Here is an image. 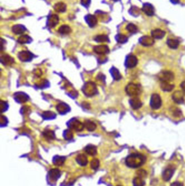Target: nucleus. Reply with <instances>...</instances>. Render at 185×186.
I'll use <instances>...</instances> for the list:
<instances>
[{
	"mask_svg": "<svg viewBox=\"0 0 185 186\" xmlns=\"http://www.w3.org/2000/svg\"><path fill=\"white\" fill-rule=\"evenodd\" d=\"M125 91L130 96L136 97L141 93V89L138 85L135 83H129L125 88Z\"/></svg>",
	"mask_w": 185,
	"mask_h": 186,
	"instance_id": "nucleus-2",
	"label": "nucleus"
},
{
	"mask_svg": "<svg viewBox=\"0 0 185 186\" xmlns=\"http://www.w3.org/2000/svg\"><path fill=\"white\" fill-rule=\"evenodd\" d=\"M90 1L91 0H81V3L84 6H88Z\"/></svg>",
	"mask_w": 185,
	"mask_h": 186,
	"instance_id": "nucleus-47",
	"label": "nucleus"
},
{
	"mask_svg": "<svg viewBox=\"0 0 185 186\" xmlns=\"http://www.w3.org/2000/svg\"><path fill=\"white\" fill-rule=\"evenodd\" d=\"M93 51L99 54H107L110 51L109 48L106 45L96 46L93 48Z\"/></svg>",
	"mask_w": 185,
	"mask_h": 186,
	"instance_id": "nucleus-14",
	"label": "nucleus"
},
{
	"mask_svg": "<svg viewBox=\"0 0 185 186\" xmlns=\"http://www.w3.org/2000/svg\"><path fill=\"white\" fill-rule=\"evenodd\" d=\"M26 28L22 25H15L12 27V31L16 35H21L26 31Z\"/></svg>",
	"mask_w": 185,
	"mask_h": 186,
	"instance_id": "nucleus-23",
	"label": "nucleus"
},
{
	"mask_svg": "<svg viewBox=\"0 0 185 186\" xmlns=\"http://www.w3.org/2000/svg\"><path fill=\"white\" fill-rule=\"evenodd\" d=\"M8 108V105L7 103L6 102L3 101H1V112H4Z\"/></svg>",
	"mask_w": 185,
	"mask_h": 186,
	"instance_id": "nucleus-43",
	"label": "nucleus"
},
{
	"mask_svg": "<svg viewBox=\"0 0 185 186\" xmlns=\"http://www.w3.org/2000/svg\"><path fill=\"white\" fill-rule=\"evenodd\" d=\"M1 62L3 65H9L14 63V59L8 54H4L1 56Z\"/></svg>",
	"mask_w": 185,
	"mask_h": 186,
	"instance_id": "nucleus-20",
	"label": "nucleus"
},
{
	"mask_svg": "<svg viewBox=\"0 0 185 186\" xmlns=\"http://www.w3.org/2000/svg\"><path fill=\"white\" fill-rule=\"evenodd\" d=\"M167 45L172 49H176L179 45V41L177 39H169L167 41Z\"/></svg>",
	"mask_w": 185,
	"mask_h": 186,
	"instance_id": "nucleus-29",
	"label": "nucleus"
},
{
	"mask_svg": "<svg viewBox=\"0 0 185 186\" xmlns=\"http://www.w3.org/2000/svg\"><path fill=\"white\" fill-rule=\"evenodd\" d=\"M82 106L86 109H89L90 108V104H88V102L86 101H84L83 104H82Z\"/></svg>",
	"mask_w": 185,
	"mask_h": 186,
	"instance_id": "nucleus-48",
	"label": "nucleus"
},
{
	"mask_svg": "<svg viewBox=\"0 0 185 186\" xmlns=\"http://www.w3.org/2000/svg\"><path fill=\"white\" fill-rule=\"evenodd\" d=\"M65 160L66 158L64 156H56L53 159V163L55 165L61 166L64 163Z\"/></svg>",
	"mask_w": 185,
	"mask_h": 186,
	"instance_id": "nucleus-25",
	"label": "nucleus"
},
{
	"mask_svg": "<svg viewBox=\"0 0 185 186\" xmlns=\"http://www.w3.org/2000/svg\"><path fill=\"white\" fill-rule=\"evenodd\" d=\"M184 98H185V94L183 91H177L173 94V100L177 104H181L183 103V102L185 101Z\"/></svg>",
	"mask_w": 185,
	"mask_h": 186,
	"instance_id": "nucleus-9",
	"label": "nucleus"
},
{
	"mask_svg": "<svg viewBox=\"0 0 185 186\" xmlns=\"http://www.w3.org/2000/svg\"><path fill=\"white\" fill-rule=\"evenodd\" d=\"M139 41L140 44L144 46H150L154 44V39L148 35L143 36L140 38Z\"/></svg>",
	"mask_w": 185,
	"mask_h": 186,
	"instance_id": "nucleus-13",
	"label": "nucleus"
},
{
	"mask_svg": "<svg viewBox=\"0 0 185 186\" xmlns=\"http://www.w3.org/2000/svg\"><path fill=\"white\" fill-rule=\"evenodd\" d=\"M146 160L143 155L140 154H131L127 156L125 159V164L131 168H138L142 166Z\"/></svg>",
	"mask_w": 185,
	"mask_h": 186,
	"instance_id": "nucleus-1",
	"label": "nucleus"
},
{
	"mask_svg": "<svg viewBox=\"0 0 185 186\" xmlns=\"http://www.w3.org/2000/svg\"><path fill=\"white\" fill-rule=\"evenodd\" d=\"M138 63L137 57L134 55L130 54L127 57L125 62V65L128 68H133L137 65Z\"/></svg>",
	"mask_w": 185,
	"mask_h": 186,
	"instance_id": "nucleus-7",
	"label": "nucleus"
},
{
	"mask_svg": "<svg viewBox=\"0 0 185 186\" xmlns=\"http://www.w3.org/2000/svg\"><path fill=\"white\" fill-rule=\"evenodd\" d=\"M97 87L95 83L92 82H88L84 85L82 91L88 96H92L97 93Z\"/></svg>",
	"mask_w": 185,
	"mask_h": 186,
	"instance_id": "nucleus-3",
	"label": "nucleus"
},
{
	"mask_svg": "<svg viewBox=\"0 0 185 186\" xmlns=\"http://www.w3.org/2000/svg\"><path fill=\"white\" fill-rule=\"evenodd\" d=\"M175 168L170 166L166 168L162 174V179L165 181H168L172 178L173 174L174 173Z\"/></svg>",
	"mask_w": 185,
	"mask_h": 186,
	"instance_id": "nucleus-11",
	"label": "nucleus"
},
{
	"mask_svg": "<svg viewBox=\"0 0 185 186\" xmlns=\"http://www.w3.org/2000/svg\"><path fill=\"white\" fill-rule=\"evenodd\" d=\"M56 109L61 114H65L69 112L70 110V108L67 104L64 102H61L56 107Z\"/></svg>",
	"mask_w": 185,
	"mask_h": 186,
	"instance_id": "nucleus-18",
	"label": "nucleus"
},
{
	"mask_svg": "<svg viewBox=\"0 0 185 186\" xmlns=\"http://www.w3.org/2000/svg\"><path fill=\"white\" fill-rule=\"evenodd\" d=\"M126 29L128 31H129V32L131 33H135L138 31V27L136 26L135 25L130 23L127 25Z\"/></svg>",
	"mask_w": 185,
	"mask_h": 186,
	"instance_id": "nucleus-38",
	"label": "nucleus"
},
{
	"mask_svg": "<svg viewBox=\"0 0 185 186\" xmlns=\"http://www.w3.org/2000/svg\"><path fill=\"white\" fill-rule=\"evenodd\" d=\"M68 126L71 129L77 131H82L85 128L84 123L75 119H72L69 121Z\"/></svg>",
	"mask_w": 185,
	"mask_h": 186,
	"instance_id": "nucleus-6",
	"label": "nucleus"
},
{
	"mask_svg": "<svg viewBox=\"0 0 185 186\" xmlns=\"http://www.w3.org/2000/svg\"><path fill=\"white\" fill-rule=\"evenodd\" d=\"M43 135L48 140H52V139H54L55 138L54 132L52 130H45L43 132Z\"/></svg>",
	"mask_w": 185,
	"mask_h": 186,
	"instance_id": "nucleus-34",
	"label": "nucleus"
},
{
	"mask_svg": "<svg viewBox=\"0 0 185 186\" xmlns=\"http://www.w3.org/2000/svg\"><path fill=\"white\" fill-rule=\"evenodd\" d=\"M142 10L147 15L149 16H151L154 15L155 10L152 4L149 3H145L143 5Z\"/></svg>",
	"mask_w": 185,
	"mask_h": 186,
	"instance_id": "nucleus-12",
	"label": "nucleus"
},
{
	"mask_svg": "<svg viewBox=\"0 0 185 186\" xmlns=\"http://www.w3.org/2000/svg\"><path fill=\"white\" fill-rule=\"evenodd\" d=\"M7 123H8V120H7L6 117H4L2 115L1 117V126H5L7 125Z\"/></svg>",
	"mask_w": 185,
	"mask_h": 186,
	"instance_id": "nucleus-44",
	"label": "nucleus"
},
{
	"mask_svg": "<svg viewBox=\"0 0 185 186\" xmlns=\"http://www.w3.org/2000/svg\"><path fill=\"white\" fill-rule=\"evenodd\" d=\"M31 40H32L31 38L29 36H28V35H22L17 39V41L20 44H22L29 43H30Z\"/></svg>",
	"mask_w": 185,
	"mask_h": 186,
	"instance_id": "nucleus-32",
	"label": "nucleus"
},
{
	"mask_svg": "<svg viewBox=\"0 0 185 186\" xmlns=\"http://www.w3.org/2000/svg\"><path fill=\"white\" fill-rule=\"evenodd\" d=\"M85 20H86L87 24H88V26L91 27H93L96 26L97 24V17L96 16L91 14H88L86 15L85 17Z\"/></svg>",
	"mask_w": 185,
	"mask_h": 186,
	"instance_id": "nucleus-22",
	"label": "nucleus"
},
{
	"mask_svg": "<svg viewBox=\"0 0 185 186\" xmlns=\"http://www.w3.org/2000/svg\"><path fill=\"white\" fill-rule=\"evenodd\" d=\"M110 73L115 80L119 81L122 78V76L119 70L116 67H112L110 70Z\"/></svg>",
	"mask_w": 185,
	"mask_h": 186,
	"instance_id": "nucleus-27",
	"label": "nucleus"
},
{
	"mask_svg": "<svg viewBox=\"0 0 185 186\" xmlns=\"http://www.w3.org/2000/svg\"><path fill=\"white\" fill-rule=\"evenodd\" d=\"M112 1H118V0H112Z\"/></svg>",
	"mask_w": 185,
	"mask_h": 186,
	"instance_id": "nucleus-52",
	"label": "nucleus"
},
{
	"mask_svg": "<svg viewBox=\"0 0 185 186\" xmlns=\"http://www.w3.org/2000/svg\"><path fill=\"white\" fill-rule=\"evenodd\" d=\"M54 9L59 13L64 12L66 10V5L63 2H59L54 5Z\"/></svg>",
	"mask_w": 185,
	"mask_h": 186,
	"instance_id": "nucleus-26",
	"label": "nucleus"
},
{
	"mask_svg": "<svg viewBox=\"0 0 185 186\" xmlns=\"http://www.w3.org/2000/svg\"><path fill=\"white\" fill-rule=\"evenodd\" d=\"M129 102L131 107L133 108V109H138L142 107V101L138 96L132 97L131 99L130 100Z\"/></svg>",
	"mask_w": 185,
	"mask_h": 186,
	"instance_id": "nucleus-15",
	"label": "nucleus"
},
{
	"mask_svg": "<svg viewBox=\"0 0 185 186\" xmlns=\"http://www.w3.org/2000/svg\"><path fill=\"white\" fill-rule=\"evenodd\" d=\"M91 168L93 170H96L99 166V160L97 158H94L90 163Z\"/></svg>",
	"mask_w": 185,
	"mask_h": 186,
	"instance_id": "nucleus-40",
	"label": "nucleus"
},
{
	"mask_svg": "<svg viewBox=\"0 0 185 186\" xmlns=\"http://www.w3.org/2000/svg\"><path fill=\"white\" fill-rule=\"evenodd\" d=\"M75 160H76V161H77L78 164H79L80 166H82V167L86 166V165H88V158H87V157L85 154H79L77 156Z\"/></svg>",
	"mask_w": 185,
	"mask_h": 186,
	"instance_id": "nucleus-19",
	"label": "nucleus"
},
{
	"mask_svg": "<svg viewBox=\"0 0 185 186\" xmlns=\"http://www.w3.org/2000/svg\"><path fill=\"white\" fill-rule=\"evenodd\" d=\"M150 105L154 109H159L162 105V100L161 96L157 94H153L151 96Z\"/></svg>",
	"mask_w": 185,
	"mask_h": 186,
	"instance_id": "nucleus-5",
	"label": "nucleus"
},
{
	"mask_svg": "<svg viewBox=\"0 0 185 186\" xmlns=\"http://www.w3.org/2000/svg\"><path fill=\"white\" fill-rule=\"evenodd\" d=\"M116 39L117 41L119 43L124 44L128 41V37L126 35H122V34H119V35H117Z\"/></svg>",
	"mask_w": 185,
	"mask_h": 186,
	"instance_id": "nucleus-37",
	"label": "nucleus"
},
{
	"mask_svg": "<svg viewBox=\"0 0 185 186\" xmlns=\"http://www.w3.org/2000/svg\"><path fill=\"white\" fill-rule=\"evenodd\" d=\"M129 12L131 15H133L134 16H138V15H139L140 14V9L137 7H132Z\"/></svg>",
	"mask_w": 185,
	"mask_h": 186,
	"instance_id": "nucleus-42",
	"label": "nucleus"
},
{
	"mask_svg": "<svg viewBox=\"0 0 185 186\" xmlns=\"http://www.w3.org/2000/svg\"><path fill=\"white\" fill-rule=\"evenodd\" d=\"M158 78L161 82H170L174 79V75L172 72L164 70L158 75Z\"/></svg>",
	"mask_w": 185,
	"mask_h": 186,
	"instance_id": "nucleus-4",
	"label": "nucleus"
},
{
	"mask_svg": "<svg viewBox=\"0 0 185 186\" xmlns=\"http://www.w3.org/2000/svg\"><path fill=\"white\" fill-rule=\"evenodd\" d=\"M146 175V171H144L143 170H139L138 172V176H140V177H141V178H143V177H145Z\"/></svg>",
	"mask_w": 185,
	"mask_h": 186,
	"instance_id": "nucleus-45",
	"label": "nucleus"
},
{
	"mask_svg": "<svg viewBox=\"0 0 185 186\" xmlns=\"http://www.w3.org/2000/svg\"><path fill=\"white\" fill-rule=\"evenodd\" d=\"M95 40L98 43H104V42H108L109 40V39L107 35H98L95 37Z\"/></svg>",
	"mask_w": 185,
	"mask_h": 186,
	"instance_id": "nucleus-36",
	"label": "nucleus"
},
{
	"mask_svg": "<svg viewBox=\"0 0 185 186\" xmlns=\"http://www.w3.org/2000/svg\"><path fill=\"white\" fill-rule=\"evenodd\" d=\"M165 35L166 32L160 29H156L152 30L151 32V37H153L154 39H162L165 37Z\"/></svg>",
	"mask_w": 185,
	"mask_h": 186,
	"instance_id": "nucleus-21",
	"label": "nucleus"
},
{
	"mask_svg": "<svg viewBox=\"0 0 185 186\" xmlns=\"http://www.w3.org/2000/svg\"><path fill=\"white\" fill-rule=\"evenodd\" d=\"M39 85L38 87H40V88H44V87H45L46 86H47V81L46 80H43L41 82L39 83Z\"/></svg>",
	"mask_w": 185,
	"mask_h": 186,
	"instance_id": "nucleus-46",
	"label": "nucleus"
},
{
	"mask_svg": "<svg viewBox=\"0 0 185 186\" xmlns=\"http://www.w3.org/2000/svg\"><path fill=\"white\" fill-rule=\"evenodd\" d=\"M34 55L27 51H22L19 53L18 57L22 62H28L32 59Z\"/></svg>",
	"mask_w": 185,
	"mask_h": 186,
	"instance_id": "nucleus-8",
	"label": "nucleus"
},
{
	"mask_svg": "<svg viewBox=\"0 0 185 186\" xmlns=\"http://www.w3.org/2000/svg\"></svg>",
	"mask_w": 185,
	"mask_h": 186,
	"instance_id": "nucleus-53",
	"label": "nucleus"
},
{
	"mask_svg": "<svg viewBox=\"0 0 185 186\" xmlns=\"http://www.w3.org/2000/svg\"><path fill=\"white\" fill-rule=\"evenodd\" d=\"M85 151L90 156H95L97 153V147L95 145H88L85 148Z\"/></svg>",
	"mask_w": 185,
	"mask_h": 186,
	"instance_id": "nucleus-24",
	"label": "nucleus"
},
{
	"mask_svg": "<svg viewBox=\"0 0 185 186\" xmlns=\"http://www.w3.org/2000/svg\"><path fill=\"white\" fill-rule=\"evenodd\" d=\"M170 1L174 4H177L179 2V0H170Z\"/></svg>",
	"mask_w": 185,
	"mask_h": 186,
	"instance_id": "nucleus-51",
	"label": "nucleus"
},
{
	"mask_svg": "<svg viewBox=\"0 0 185 186\" xmlns=\"http://www.w3.org/2000/svg\"><path fill=\"white\" fill-rule=\"evenodd\" d=\"M59 21V18L58 16L56 14H52L48 20V26L51 28H53L58 24Z\"/></svg>",
	"mask_w": 185,
	"mask_h": 186,
	"instance_id": "nucleus-17",
	"label": "nucleus"
},
{
	"mask_svg": "<svg viewBox=\"0 0 185 186\" xmlns=\"http://www.w3.org/2000/svg\"><path fill=\"white\" fill-rule=\"evenodd\" d=\"M71 31H72V30H71V27L68 25H65L61 26L58 29L59 33H60L62 35H67V34L70 33Z\"/></svg>",
	"mask_w": 185,
	"mask_h": 186,
	"instance_id": "nucleus-31",
	"label": "nucleus"
},
{
	"mask_svg": "<svg viewBox=\"0 0 185 186\" xmlns=\"http://www.w3.org/2000/svg\"><path fill=\"white\" fill-rule=\"evenodd\" d=\"M170 186H183V184L180 182H174Z\"/></svg>",
	"mask_w": 185,
	"mask_h": 186,
	"instance_id": "nucleus-49",
	"label": "nucleus"
},
{
	"mask_svg": "<svg viewBox=\"0 0 185 186\" xmlns=\"http://www.w3.org/2000/svg\"><path fill=\"white\" fill-rule=\"evenodd\" d=\"M133 186H144L145 182L143 178L138 176L133 179Z\"/></svg>",
	"mask_w": 185,
	"mask_h": 186,
	"instance_id": "nucleus-33",
	"label": "nucleus"
},
{
	"mask_svg": "<svg viewBox=\"0 0 185 186\" xmlns=\"http://www.w3.org/2000/svg\"><path fill=\"white\" fill-rule=\"evenodd\" d=\"M43 117L46 120L54 119L56 117V114L51 111H45L43 114Z\"/></svg>",
	"mask_w": 185,
	"mask_h": 186,
	"instance_id": "nucleus-35",
	"label": "nucleus"
},
{
	"mask_svg": "<svg viewBox=\"0 0 185 186\" xmlns=\"http://www.w3.org/2000/svg\"><path fill=\"white\" fill-rule=\"evenodd\" d=\"M14 99L15 100L19 103H24L28 101L29 97L26 94L22 92H18L14 94Z\"/></svg>",
	"mask_w": 185,
	"mask_h": 186,
	"instance_id": "nucleus-16",
	"label": "nucleus"
},
{
	"mask_svg": "<svg viewBox=\"0 0 185 186\" xmlns=\"http://www.w3.org/2000/svg\"><path fill=\"white\" fill-rule=\"evenodd\" d=\"M84 127L86 128V130L89 131H93L96 128L97 126L92 121L90 120H86L84 123Z\"/></svg>",
	"mask_w": 185,
	"mask_h": 186,
	"instance_id": "nucleus-30",
	"label": "nucleus"
},
{
	"mask_svg": "<svg viewBox=\"0 0 185 186\" xmlns=\"http://www.w3.org/2000/svg\"><path fill=\"white\" fill-rule=\"evenodd\" d=\"M173 116L175 118H179L182 115V112L181 110L177 107H173L172 108V110H170Z\"/></svg>",
	"mask_w": 185,
	"mask_h": 186,
	"instance_id": "nucleus-39",
	"label": "nucleus"
},
{
	"mask_svg": "<svg viewBox=\"0 0 185 186\" xmlns=\"http://www.w3.org/2000/svg\"><path fill=\"white\" fill-rule=\"evenodd\" d=\"M73 132L70 130H66L64 132V137L66 140H71L73 138Z\"/></svg>",
	"mask_w": 185,
	"mask_h": 186,
	"instance_id": "nucleus-41",
	"label": "nucleus"
},
{
	"mask_svg": "<svg viewBox=\"0 0 185 186\" xmlns=\"http://www.w3.org/2000/svg\"><path fill=\"white\" fill-rule=\"evenodd\" d=\"M61 176V171L56 168L51 169L48 173V176L49 179L53 182H56L58 180Z\"/></svg>",
	"mask_w": 185,
	"mask_h": 186,
	"instance_id": "nucleus-10",
	"label": "nucleus"
},
{
	"mask_svg": "<svg viewBox=\"0 0 185 186\" xmlns=\"http://www.w3.org/2000/svg\"><path fill=\"white\" fill-rule=\"evenodd\" d=\"M174 87V85L171 84L170 82H161V88L164 91H172Z\"/></svg>",
	"mask_w": 185,
	"mask_h": 186,
	"instance_id": "nucleus-28",
	"label": "nucleus"
},
{
	"mask_svg": "<svg viewBox=\"0 0 185 186\" xmlns=\"http://www.w3.org/2000/svg\"><path fill=\"white\" fill-rule=\"evenodd\" d=\"M180 87H181V89L183 90V91L185 92V81H184L183 82L181 83V84L180 85Z\"/></svg>",
	"mask_w": 185,
	"mask_h": 186,
	"instance_id": "nucleus-50",
	"label": "nucleus"
}]
</instances>
